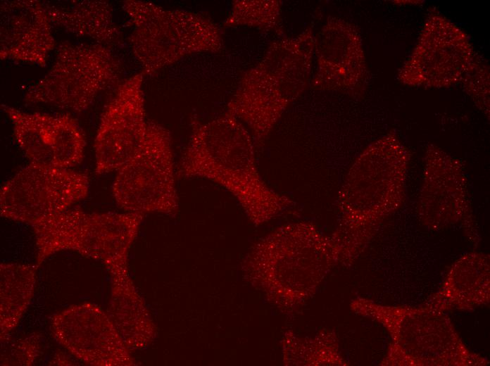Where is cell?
I'll return each mask as SVG.
<instances>
[{"mask_svg": "<svg viewBox=\"0 0 490 366\" xmlns=\"http://www.w3.org/2000/svg\"><path fill=\"white\" fill-rule=\"evenodd\" d=\"M53 165L70 168L84 158L85 136L77 122L63 114L52 116Z\"/></svg>", "mask_w": 490, "mask_h": 366, "instance_id": "ffe728a7", "label": "cell"}, {"mask_svg": "<svg viewBox=\"0 0 490 366\" xmlns=\"http://www.w3.org/2000/svg\"><path fill=\"white\" fill-rule=\"evenodd\" d=\"M255 144L248 128L227 111L207 122L191 118V133L176 175L200 177L225 188L237 200L256 226L294 206L287 196L270 188L260 176Z\"/></svg>", "mask_w": 490, "mask_h": 366, "instance_id": "6da1fadb", "label": "cell"}, {"mask_svg": "<svg viewBox=\"0 0 490 366\" xmlns=\"http://www.w3.org/2000/svg\"><path fill=\"white\" fill-rule=\"evenodd\" d=\"M315 35L312 27L270 44L262 59L245 71L227 104L260 148L287 108L310 85Z\"/></svg>", "mask_w": 490, "mask_h": 366, "instance_id": "7a4b0ae2", "label": "cell"}, {"mask_svg": "<svg viewBox=\"0 0 490 366\" xmlns=\"http://www.w3.org/2000/svg\"><path fill=\"white\" fill-rule=\"evenodd\" d=\"M144 214L87 213L69 208L31 224L36 239L37 262L61 251H75L101 261L110 274L128 272L130 248Z\"/></svg>", "mask_w": 490, "mask_h": 366, "instance_id": "3957f363", "label": "cell"}, {"mask_svg": "<svg viewBox=\"0 0 490 366\" xmlns=\"http://www.w3.org/2000/svg\"><path fill=\"white\" fill-rule=\"evenodd\" d=\"M476 55L463 30L441 14L432 13L398 78L408 86L449 87L460 82Z\"/></svg>", "mask_w": 490, "mask_h": 366, "instance_id": "30bf717a", "label": "cell"}, {"mask_svg": "<svg viewBox=\"0 0 490 366\" xmlns=\"http://www.w3.org/2000/svg\"><path fill=\"white\" fill-rule=\"evenodd\" d=\"M122 6L134 25L128 39L144 75H153L189 55L222 49L220 29L203 15L145 1L125 0Z\"/></svg>", "mask_w": 490, "mask_h": 366, "instance_id": "277c9868", "label": "cell"}, {"mask_svg": "<svg viewBox=\"0 0 490 366\" xmlns=\"http://www.w3.org/2000/svg\"><path fill=\"white\" fill-rule=\"evenodd\" d=\"M339 250L310 222L283 225L257 241L242 262L251 282L263 290L280 273H327Z\"/></svg>", "mask_w": 490, "mask_h": 366, "instance_id": "ba28073f", "label": "cell"}, {"mask_svg": "<svg viewBox=\"0 0 490 366\" xmlns=\"http://www.w3.org/2000/svg\"><path fill=\"white\" fill-rule=\"evenodd\" d=\"M56 340L75 358L95 366H130L135 361L108 314L91 303L70 306L51 318Z\"/></svg>", "mask_w": 490, "mask_h": 366, "instance_id": "4fadbf2b", "label": "cell"}, {"mask_svg": "<svg viewBox=\"0 0 490 366\" xmlns=\"http://www.w3.org/2000/svg\"><path fill=\"white\" fill-rule=\"evenodd\" d=\"M121 72L119 58L108 46L63 42L51 68L28 87L24 101L82 112L119 81Z\"/></svg>", "mask_w": 490, "mask_h": 366, "instance_id": "5b68a950", "label": "cell"}, {"mask_svg": "<svg viewBox=\"0 0 490 366\" xmlns=\"http://www.w3.org/2000/svg\"><path fill=\"white\" fill-rule=\"evenodd\" d=\"M1 365H30L39 353V338L37 334L12 341L8 345L3 341Z\"/></svg>", "mask_w": 490, "mask_h": 366, "instance_id": "7402d4cb", "label": "cell"}, {"mask_svg": "<svg viewBox=\"0 0 490 366\" xmlns=\"http://www.w3.org/2000/svg\"><path fill=\"white\" fill-rule=\"evenodd\" d=\"M144 75L135 74L119 84L101 115L94 145L98 175L118 170L142 145L148 122Z\"/></svg>", "mask_w": 490, "mask_h": 366, "instance_id": "8fae6325", "label": "cell"}, {"mask_svg": "<svg viewBox=\"0 0 490 366\" xmlns=\"http://www.w3.org/2000/svg\"><path fill=\"white\" fill-rule=\"evenodd\" d=\"M282 1L279 0H235L224 22L227 27L247 26L284 34L281 27Z\"/></svg>", "mask_w": 490, "mask_h": 366, "instance_id": "d6986e66", "label": "cell"}, {"mask_svg": "<svg viewBox=\"0 0 490 366\" xmlns=\"http://www.w3.org/2000/svg\"><path fill=\"white\" fill-rule=\"evenodd\" d=\"M314 55L316 68L311 87L351 96L364 94L369 72L361 35L355 25L328 17L315 36Z\"/></svg>", "mask_w": 490, "mask_h": 366, "instance_id": "7c38bea8", "label": "cell"}, {"mask_svg": "<svg viewBox=\"0 0 490 366\" xmlns=\"http://www.w3.org/2000/svg\"><path fill=\"white\" fill-rule=\"evenodd\" d=\"M111 276L108 315L130 351L143 349L156 337V327L129 272Z\"/></svg>", "mask_w": 490, "mask_h": 366, "instance_id": "2e32d148", "label": "cell"}, {"mask_svg": "<svg viewBox=\"0 0 490 366\" xmlns=\"http://www.w3.org/2000/svg\"><path fill=\"white\" fill-rule=\"evenodd\" d=\"M89 189V179L84 173L30 163L1 187L0 213L4 217L31 225L69 209L84 199Z\"/></svg>", "mask_w": 490, "mask_h": 366, "instance_id": "9c48e42d", "label": "cell"}, {"mask_svg": "<svg viewBox=\"0 0 490 366\" xmlns=\"http://www.w3.org/2000/svg\"><path fill=\"white\" fill-rule=\"evenodd\" d=\"M13 125L15 139L30 163L53 165L52 115L28 113L1 105Z\"/></svg>", "mask_w": 490, "mask_h": 366, "instance_id": "ac0fdd59", "label": "cell"}, {"mask_svg": "<svg viewBox=\"0 0 490 366\" xmlns=\"http://www.w3.org/2000/svg\"><path fill=\"white\" fill-rule=\"evenodd\" d=\"M401 147L387 135L367 146L348 171L339 197V226L332 235L348 258L362 251L385 212V172Z\"/></svg>", "mask_w": 490, "mask_h": 366, "instance_id": "8992f818", "label": "cell"}, {"mask_svg": "<svg viewBox=\"0 0 490 366\" xmlns=\"http://www.w3.org/2000/svg\"><path fill=\"white\" fill-rule=\"evenodd\" d=\"M51 23L77 36L87 37L108 46L119 42L120 32L106 1H42Z\"/></svg>", "mask_w": 490, "mask_h": 366, "instance_id": "9a60e30c", "label": "cell"}, {"mask_svg": "<svg viewBox=\"0 0 490 366\" xmlns=\"http://www.w3.org/2000/svg\"><path fill=\"white\" fill-rule=\"evenodd\" d=\"M37 266L19 263H1V341L18 325L34 292Z\"/></svg>", "mask_w": 490, "mask_h": 366, "instance_id": "e0dca14e", "label": "cell"}, {"mask_svg": "<svg viewBox=\"0 0 490 366\" xmlns=\"http://www.w3.org/2000/svg\"><path fill=\"white\" fill-rule=\"evenodd\" d=\"M51 24L40 1H1V59L44 66L55 47Z\"/></svg>", "mask_w": 490, "mask_h": 366, "instance_id": "5bb4252c", "label": "cell"}, {"mask_svg": "<svg viewBox=\"0 0 490 366\" xmlns=\"http://www.w3.org/2000/svg\"><path fill=\"white\" fill-rule=\"evenodd\" d=\"M460 83L464 91L478 107L489 114V68L481 56L476 55L465 72Z\"/></svg>", "mask_w": 490, "mask_h": 366, "instance_id": "44dd1931", "label": "cell"}, {"mask_svg": "<svg viewBox=\"0 0 490 366\" xmlns=\"http://www.w3.org/2000/svg\"><path fill=\"white\" fill-rule=\"evenodd\" d=\"M176 177L170 132L148 120L139 150L117 170L112 194L118 206L127 212L175 216L179 210Z\"/></svg>", "mask_w": 490, "mask_h": 366, "instance_id": "52a82bcc", "label": "cell"}]
</instances>
